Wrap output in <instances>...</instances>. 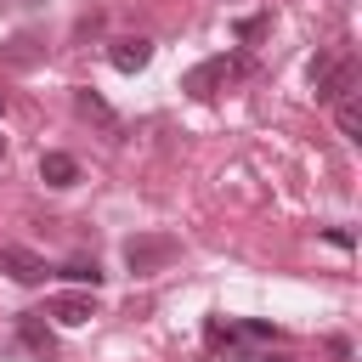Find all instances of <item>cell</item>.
Returning <instances> with one entry per match:
<instances>
[{"mask_svg": "<svg viewBox=\"0 0 362 362\" xmlns=\"http://www.w3.org/2000/svg\"><path fill=\"white\" fill-rule=\"evenodd\" d=\"M311 90H317L322 107H334L339 96L356 90V62H351V57H317V62H311Z\"/></svg>", "mask_w": 362, "mask_h": 362, "instance_id": "obj_1", "label": "cell"}, {"mask_svg": "<svg viewBox=\"0 0 362 362\" xmlns=\"http://www.w3.org/2000/svg\"><path fill=\"white\" fill-rule=\"evenodd\" d=\"M232 74H238V62H232V57H209V62H198V68L181 79V90H187V96H198V102H209L215 90H226V79H232Z\"/></svg>", "mask_w": 362, "mask_h": 362, "instance_id": "obj_2", "label": "cell"}, {"mask_svg": "<svg viewBox=\"0 0 362 362\" xmlns=\"http://www.w3.org/2000/svg\"><path fill=\"white\" fill-rule=\"evenodd\" d=\"M175 255H181L175 238H130V243H124V266H130V272H158V266H170Z\"/></svg>", "mask_w": 362, "mask_h": 362, "instance_id": "obj_3", "label": "cell"}, {"mask_svg": "<svg viewBox=\"0 0 362 362\" xmlns=\"http://www.w3.org/2000/svg\"><path fill=\"white\" fill-rule=\"evenodd\" d=\"M0 272L11 277V283H23V288H40L51 272H45V260L34 255V249H17V243H0Z\"/></svg>", "mask_w": 362, "mask_h": 362, "instance_id": "obj_4", "label": "cell"}, {"mask_svg": "<svg viewBox=\"0 0 362 362\" xmlns=\"http://www.w3.org/2000/svg\"><path fill=\"white\" fill-rule=\"evenodd\" d=\"M51 317H57L62 328H85V322L96 317V300H90L85 288H68V294H57V300H51Z\"/></svg>", "mask_w": 362, "mask_h": 362, "instance_id": "obj_5", "label": "cell"}, {"mask_svg": "<svg viewBox=\"0 0 362 362\" xmlns=\"http://www.w3.org/2000/svg\"><path fill=\"white\" fill-rule=\"evenodd\" d=\"M17 339H23L34 356H51V351H57V334H51L45 311H23V317H17Z\"/></svg>", "mask_w": 362, "mask_h": 362, "instance_id": "obj_6", "label": "cell"}, {"mask_svg": "<svg viewBox=\"0 0 362 362\" xmlns=\"http://www.w3.org/2000/svg\"><path fill=\"white\" fill-rule=\"evenodd\" d=\"M107 62H113L119 74H136V68L153 62V40H113V45H107Z\"/></svg>", "mask_w": 362, "mask_h": 362, "instance_id": "obj_7", "label": "cell"}, {"mask_svg": "<svg viewBox=\"0 0 362 362\" xmlns=\"http://www.w3.org/2000/svg\"><path fill=\"white\" fill-rule=\"evenodd\" d=\"M74 113H79V119H90V124H102V130H119V113H113L90 85H79V90H74Z\"/></svg>", "mask_w": 362, "mask_h": 362, "instance_id": "obj_8", "label": "cell"}, {"mask_svg": "<svg viewBox=\"0 0 362 362\" xmlns=\"http://www.w3.org/2000/svg\"><path fill=\"white\" fill-rule=\"evenodd\" d=\"M40 181L57 187V192H68V187L79 181V164H74L68 153H40Z\"/></svg>", "mask_w": 362, "mask_h": 362, "instance_id": "obj_9", "label": "cell"}, {"mask_svg": "<svg viewBox=\"0 0 362 362\" xmlns=\"http://www.w3.org/2000/svg\"><path fill=\"white\" fill-rule=\"evenodd\" d=\"M334 124H339L345 141H362V96H356V90L334 102Z\"/></svg>", "mask_w": 362, "mask_h": 362, "instance_id": "obj_10", "label": "cell"}, {"mask_svg": "<svg viewBox=\"0 0 362 362\" xmlns=\"http://www.w3.org/2000/svg\"><path fill=\"white\" fill-rule=\"evenodd\" d=\"M57 277H62V283H74V288H96V283H102V266H96V260H85V255H74V260H62V266H57Z\"/></svg>", "mask_w": 362, "mask_h": 362, "instance_id": "obj_11", "label": "cell"}, {"mask_svg": "<svg viewBox=\"0 0 362 362\" xmlns=\"http://www.w3.org/2000/svg\"><path fill=\"white\" fill-rule=\"evenodd\" d=\"M260 34H266V17H243L238 23V40H260Z\"/></svg>", "mask_w": 362, "mask_h": 362, "instance_id": "obj_12", "label": "cell"}, {"mask_svg": "<svg viewBox=\"0 0 362 362\" xmlns=\"http://www.w3.org/2000/svg\"><path fill=\"white\" fill-rule=\"evenodd\" d=\"M322 238H328V243H334V249H351V243H356V238H351V232H345V226H328V232H322Z\"/></svg>", "mask_w": 362, "mask_h": 362, "instance_id": "obj_13", "label": "cell"}, {"mask_svg": "<svg viewBox=\"0 0 362 362\" xmlns=\"http://www.w3.org/2000/svg\"><path fill=\"white\" fill-rule=\"evenodd\" d=\"M260 362H288V356H260Z\"/></svg>", "mask_w": 362, "mask_h": 362, "instance_id": "obj_14", "label": "cell"}, {"mask_svg": "<svg viewBox=\"0 0 362 362\" xmlns=\"http://www.w3.org/2000/svg\"><path fill=\"white\" fill-rule=\"evenodd\" d=\"M0 158H6V136H0Z\"/></svg>", "mask_w": 362, "mask_h": 362, "instance_id": "obj_15", "label": "cell"}, {"mask_svg": "<svg viewBox=\"0 0 362 362\" xmlns=\"http://www.w3.org/2000/svg\"><path fill=\"white\" fill-rule=\"evenodd\" d=\"M0 113H6V90H0Z\"/></svg>", "mask_w": 362, "mask_h": 362, "instance_id": "obj_16", "label": "cell"}]
</instances>
